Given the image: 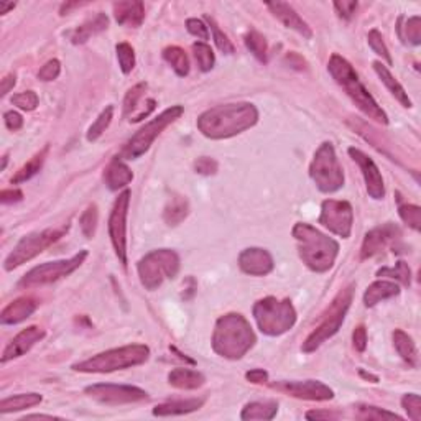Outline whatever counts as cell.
I'll use <instances>...</instances> for the list:
<instances>
[{
	"instance_id": "6da1fadb",
	"label": "cell",
	"mask_w": 421,
	"mask_h": 421,
	"mask_svg": "<svg viewBox=\"0 0 421 421\" xmlns=\"http://www.w3.org/2000/svg\"><path fill=\"white\" fill-rule=\"evenodd\" d=\"M258 122V111L250 102L216 105L197 118V129L210 140L231 138L252 129Z\"/></svg>"
},
{
	"instance_id": "7a4b0ae2",
	"label": "cell",
	"mask_w": 421,
	"mask_h": 421,
	"mask_svg": "<svg viewBox=\"0 0 421 421\" xmlns=\"http://www.w3.org/2000/svg\"><path fill=\"white\" fill-rule=\"evenodd\" d=\"M213 349L224 359H242L257 342L256 332L242 314L229 313L216 321L213 332Z\"/></svg>"
},
{
	"instance_id": "3957f363",
	"label": "cell",
	"mask_w": 421,
	"mask_h": 421,
	"mask_svg": "<svg viewBox=\"0 0 421 421\" xmlns=\"http://www.w3.org/2000/svg\"><path fill=\"white\" fill-rule=\"evenodd\" d=\"M293 237L298 244V253L308 269L316 274H324L334 265L337 253H339V244L334 239L306 222L295 224Z\"/></svg>"
},
{
	"instance_id": "277c9868",
	"label": "cell",
	"mask_w": 421,
	"mask_h": 421,
	"mask_svg": "<svg viewBox=\"0 0 421 421\" xmlns=\"http://www.w3.org/2000/svg\"><path fill=\"white\" fill-rule=\"evenodd\" d=\"M328 71L334 78L337 84L346 91V94L352 99V102L357 105L368 118H372V120H375L377 124L382 125L388 124L387 114L377 104V100L372 98V94L367 91V87L362 84L361 79H359V74L355 73L352 64H350L348 60L342 58L339 55H332L331 60H329Z\"/></svg>"
},
{
	"instance_id": "5b68a950",
	"label": "cell",
	"mask_w": 421,
	"mask_h": 421,
	"mask_svg": "<svg viewBox=\"0 0 421 421\" xmlns=\"http://www.w3.org/2000/svg\"><path fill=\"white\" fill-rule=\"evenodd\" d=\"M150 357V349L145 344H130L124 348L105 350L87 361L78 362L73 370L84 374H109V372L124 370L135 366H142Z\"/></svg>"
},
{
	"instance_id": "8992f818",
	"label": "cell",
	"mask_w": 421,
	"mask_h": 421,
	"mask_svg": "<svg viewBox=\"0 0 421 421\" xmlns=\"http://www.w3.org/2000/svg\"><path fill=\"white\" fill-rule=\"evenodd\" d=\"M352 296H354L352 285L337 293V296L332 300L331 305H329L326 313L321 316V321H319L314 331L306 337V341L303 342L301 346L303 352L306 354L314 352L316 349L321 348L324 342L331 339V337L339 331V328L342 326V323H344L346 319V314H348V311L350 308Z\"/></svg>"
},
{
	"instance_id": "52a82bcc",
	"label": "cell",
	"mask_w": 421,
	"mask_h": 421,
	"mask_svg": "<svg viewBox=\"0 0 421 421\" xmlns=\"http://www.w3.org/2000/svg\"><path fill=\"white\" fill-rule=\"evenodd\" d=\"M253 318L263 334L280 336L295 326L296 311L289 300L267 296L253 305Z\"/></svg>"
},
{
	"instance_id": "ba28073f",
	"label": "cell",
	"mask_w": 421,
	"mask_h": 421,
	"mask_svg": "<svg viewBox=\"0 0 421 421\" xmlns=\"http://www.w3.org/2000/svg\"><path fill=\"white\" fill-rule=\"evenodd\" d=\"M310 177L321 192L331 195L344 186V171L332 143L324 142L314 153L310 165Z\"/></svg>"
},
{
	"instance_id": "9c48e42d",
	"label": "cell",
	"mask_w": 421,
	"mask_h": 421,
	"mask_svg": "<svg viewBox=\"0 0 421 421\" xmlns=\"http://www.w3.org/2000/svg\"><path fill=\"white\" fill-rule=\"evenodd\" d=\"M140 283L145 288L156 289L165 280H173L179 271V257L174 250L160 249L147 253L137 265Z\"/></svg>"
},
{
	"instance_id": "30bf717a",
	"label": "cell",
	"mask_w": 421,
	"mask_h": 421,
	"mask_svg": "<svg viewBox=\"0 0 421 421\" xmlns=\"http://www.w3.org/2000/svg\"><path fill=\"white\" fill-rule=\"evenodd\" d=\"M183 105H171L170 109L161 112L160 116L148 122L145 127H142V129L125 143L120 158H125V160H137L143 153H147L158 135H160L166 127L173 124L174 120H178V118L183 116Z\"/></svg>"
},
{
	"instance_id": "8fae6325",
	"label": "cell",
	"mask_w": 421,
	"mask_h": 421,
	"mask_svg": "<svg viewBox=\"0 0 421 421\" xmlns=\"http://www.w3.org/2000/svg\"><path fill=\"white\" fill-rule=\"evenodd\" d=\"M66 231H68V227H61V229H46L21 237L20 242L13 247L12 252L6 258V263H3L6 270L10 271L39 256L43 250H46L50 245L58 242L61 237L66 234Z\"/></svg>"
},
{
	"instance_id": "7c38bea8",
	"label": "cell",
	"mask_w": 421,
	"mask_h": 421,
	"mask_svg": "<svg viewBox=\"0 0 421 421\" xmlns=\"http://www.w3.org/2000/svg\"><path fill=\"white\" fill-rule=\"evenodd\" d=\"M87 258V250H81V252L73 256L68 260H56V262H46L42 265L35 267L28 271V274L21 276L19 282L20 288H37L43 287V285H50L58 282V280L64 278V276L71 275L74 270L84 263Z\"/></svg>"
},
{
	"instance_id": "4fadbf2b",
	"label": "cell",
	"mask_w": 421,
	"mask_h": 421,
	"mask_svg": "<svg viewBox=\"0 0 421 421\" xmlns=\"http://www.w3.org/2000/svg\"><path fill=\"white\" fill-rule=\"evenodd\" d=\"M130 191H122L114 204L109 217V237L116 256L124 267H127V216H129Z\"/></svg>"
},
{
	"instance_id": "5bb4252c",
	"label": "cell",
	"mask_w": 421,
	"mask_h": 421,
	"mask_svg": "<svg viewBox=\"0 0 421 421\" xmlns=\"http://www.w3.org/2000/svg\"><path fill=\"white\" fill-rule=\"evenodd\" d=\"M319 224L332 232V234L348 239L352 232L354 210L348 201L326 199L321 204V216Z\"/></svg>"
},
{
	"instance_id": "9a60e30c",
	"label": "cell",
	"mask_w": 421,
	"mask_h": 421,
	"mask_svg": "<svg viewBox=\"0 0 421 421\" xmlns=\"http://www.w3.org/2000/svg\"><path fill=\"white\" fill-rule=\"evenodd\" d=\"M84 392L92 400L104 403V405H124V403H137L148 398V393L145 390L132 387V385L96 384L86 387Z\"/></svg>"
},
{
	"instance_id": "2e32d148",
	"label": "cell",
	"mask_w": 421,
	"mask_h": 421,
	"mask_svg": "<svg viewBox=\"0 0 421 421\" xmlns=\"http://www.w3.org/2000/svg\"><path fill=\"white\" fill-rule=\"evenodd\" d=\"M271 388L278 390L287 395H292L295 398H301V400H311V402H326L334 398V392L324 385L323 382L318 380H305V382H275L270 384Z\"/></svg>"
},
{
	"instance_id": "e0dca14e",
	"label": "cell",
	"mask_w": 421,
	"mask_h": 421,
	"mask_svg": "<svg viewBox=\"0 0 421 421\" xmlns=\"http://www.w3.org/2000/svg\"><path fill=\"white\" fill-rule=\"evenodd\" d=\"M349 155L355 163L359 165V168L362 171V177L364 181H366V188L368 196L372 197V199H384L385 196V184H384V178H382L379 166L375 165V161L372 160L370 156L366 155V153L359 150V148L350 147L349 148Z\"/></svg>"
},
{
	"instance_id": "ac0fdd59",
	"label": "cell",
	"mask_w": 421,
	"mask_h": 421,
	"mask_svg": "<svg viewBox=\"0 0 421 421\" xmlns=\"http://www.w3.org/2000/svg\"><path fill=\"white\" fill-rule=\"evenodd\" d=\"M397 237H400V227L395 226L392 222H387L384 226L368 231L366 237H364L361 257L366 260V258L379 256Z\"/></svg>"
},
{
	"instance_id": "d6986e66",
	"label": "cell",
	"mask_w": 421,
	"mask_h": 421,
	"mask_svg": "<svg viewBox=\"0 0 421 421\" xmlns=\"http://www.w3.org/2000/svg\"><path fill=\"white\" fill-rule=\"evenodd\" d=\"M239 267L240 270L247 275L265 276L274 270L275 263H274V257L270 256L269 250L250 247L240 252Z\"/></svg>"
},
{
	"instance_id": "ffe728a7",
	"label": "cell",
	"mask_w": 421,
	"mask_h": 421,
	"mask_svg": "<svg viewBox=\"0 0 421 421\" xmlns=\"http://www.w3.org/2000/svg\"><path fill=\"white\" fill-rule=\"evenodd\" d=\"M45 334H46L45 329L38 326H30L24 329V331H20L19 334L8 342L6 350H3L2 364H7L8 361H13V359L25 355L35 344H37V342H39L43 337H45Z\"/></svg>"
},
{
	"instance_id": "44dd1931",
	"label": "cell",
	"mask_w": 421,
	"mask_h": 421,
	"mask_svg": "<svg viewBox=\"0 0 421 421\" xmlns=\"http://www.w3.org/2000/svg\"><path fill=\"white\" fill-rule=\"evenodd\" d=\"M267 8H269V10L274 13V17H276V19L282 21L287 28L295 30L296 33H300L301 37H305L308 39L313 37V30L310 28V25L301 19L300 13L289 6V3L270 2V3H267Z\"/></svg>"
},
{
	"instance_id": "7402d4cb",
	"label": "cell",
	"mask_w": 421,
	"mask_h": 421,
	"mask_svg": "<svg viewBox=\"0 0 421 421\" xmlns=\"http://www.w3.org/2000/svg\"><path fill=\"white\" fill-rule=\"evenodd\" d=\"M114 17L118 25L137 28L145 20V7L140 0H124L114 3Z\"/></svg>"
},
{
	"instance_id": "603a6c76",
	"label": "cell",
	"mask_w": 421,
	"mask_h": 421,
	"mask_svg": "<svg viewBox=\"0 0 421 421\" xmlns=\"http://www.w3.org/2000/svg\"><path fill=\"white\" fill-rule=\"evenodd\" d=\"M38 308V301L32 296L17 298L10 305L6 306L0 314V323L2 324H19L25 319H28Z\"/></svg>"
},
{
	"instance_id": "cb8c5ba5",
	"label": "cell",
	"mask_w": 421,
	"mask_h": 421,
	"mask_svg": "<svg viewBox=\"0 0 421 421\" xmlns=\"http://www.w3.org/2000/svg\"><path fill=\"white\" fill-rule=\"evenodd\" d=\"M134 179V173L127 166L122 158H114V160L105 166L104 171V181L111 191H118Z\"/></svg>"
},
{
	"instance_id": "d4e9b609",
	"label": "cell",
	"mask_w": 421,
	"mask_h": 421,
	"mask_svg": "<svg viewBox=\"0 0 421 421\" xmlns=\"http://www.w3.org/2000/svg\"><path fill=\"white\" fill-rule=\"evenodd\" d=\"M168 382L171 387H177L181 390H196L204 385V375L197 370H191V368L178 367L168 374Z\"/></svg>"
},
{
	"instance_id": "484cf974",
	"label": "cell",
	"mask_w": 421,
	"mask_h": 421,
	"mask_svg": "<svg viewBox=\"0 0 421 421\" xmlns=\"http://www.w3.org/2000/svg\"><path fill=\"white\" fill-rule=\"evenodd\" d=\"M400 293V287L393 282H387V280H379L374 282L370 287L367 288V292L364 293V305L367 308H372L377 303L388 300V298L397 296Z\"/></svg>"
},
{
	"instance_id": "4316f807",
	"label": "cell",
	"mask_w": 421,
	"mask_h": 421,
	"mask_svg": "<svg viewBox=\"0 0 421 421\" xmlns=\"http://www.w3.org/2000/svg\"><path fill=\"white\" fill-rule=\"evenodd\" d=\"M109 26V19L107 15L102 12H99L98 15H94L92 19L84 21L81 26H78L76 30L71 33V42L74 45H82L89 39L92 35H98L100 32H104L105 28Z\"/></svg>"
},
{
	"instance_id": "83f0119b",
	"label": "cell",
	"mask_w": 421,
	"mask_h": 421,
	"mask_svg": "<svg viewBox=\"0 0 421 421\" xmlns=\"http://www.w3.org/2000/svg\"><path fill=\"white\" fill-rule=\"evenodd\" d=\"M204 405L203 398H188V400H177L161 403L153 408V415L155 416H177V415H188L192 411L199 410Z\"/></svg>"
},
{
	"instance_id": "f1b7e54d",
	"label": "cell",
	"mask_w": 421,
	"mask_h": 421,
	"mask_svg": "<svg viewBox=\"0 0 421 421\" xmlns=\"http://www.w3.org/2000/svg\"><path fill=\"white\" fill-rule=\"evenodd\" d=\"M374 69H375V73L379 74L380 81L384 82L385 87L390 91V94H392L393 98L403 105V107H411V100H410V98H408V92L403 89V86L400 84V82L393 78V74L390 73V69L387 68V66H385L384 63H380V61H375Z\"/></svg>"
},
{
	"instance_id": "f546056e",
	"label": "cell",
	"mask_w": 421,
	"mask_h": 421,
	"mask_svg": "<svg viewBox=\"0 0 421 421\" xmlns=\"http://www.w3.org/2000/svg\"><path fill=\"white\" fill-rule=\"evenodd\" d=\"M393 346L397 352L405 361L408 366L418 367V349H416L413 339L402 329H395L393 332Z\"/></svg>"
},
{
	"instance_id": "4dcf8cb0",
	"label": "cell",
	"mask_w": 421,
	"mask_h": 421,
	"mask_svg": "<svg viewBox=\"0 0 421 421\" xmlns=\"http://www.w3.org/2000/svg\"><path fill=\"white\" fill-rule=\"evenodd\" d=\"M42 400H43V397L39 393L13 395V397L3 398V400L0 402V413L7 415V413H13V411L26 410V408H32V406L39 405Z\"/></svg>"
},
{
	"instance_id": "1f68e13d",
	"label": "cell",
	"mask_w": 421,
	"mask_h": 421,
	"mask_svg": "<svg viewBox=\"0 0 421 421\" xmlns=\"http://www.w3.org/2000/svg\"><path fill=\"white\" fill-rule=\"evenodd\" d=\"M278 411V403L274 400L250 402L244 406L240 418L242 420H274Z\"/></svg>"
},
{
	"instance_id": "d6a6232c",
	"label": "cell",
	"mask_w": 421,
	"mask_h": 421,
	"mask_svg": "<svg viewBox=\"0 0 421 421\" xmlns=\"http://www.w3.org/2000/svg\"><path fill=\"white\" fill-rule=\"evenodd\" d=\"M188 214H190V204H188L186 197L173 196L170 203L166 204L163 219L168 226H178L179 222H183L188 217Z\"/></svg>"
},
{
	"instance_id": "836d02e7",
	"label": "cell",
	"mask_w": 421,
	"mask_h": 421,
	"mask_svg": "<svg viewBox=\"0 0 421 421\" xmlns=\"http://www.w3.org/2000/svg\"><path fill=\"white\" fill-rule=\"evenodd\" d=\"M163 58L179 78L188 76V73H190V60H188V55L184 53L183 48L166 46L163 50Z\"/></svg>"
},
{
	"instance_id": "e575fe53",
	"label": "cell",
	"mask_w": 421,
	"mask_h": 421,
	"mask_svg": "<svg viewBox=\"0 0 421 421\" xmlns=\"http://www.w3.org/2000/svg\"><path fill=\"white\" fill-rule=\"evenodd\" d=\"M48 150H50V147H48V145H46V147L43 148L42 152H38L37 155H35L32 158V160L28 161V163L21 166V168L19 171H17L15 177L12 178V184H20V183L28 181V179H32L35 177V174H37L38 171L42 170L43 163H45V158L48 155Z\"/></svg>"
},
{
	"instance_id": "d590c367",
	"label": "cell",
	"mask_w": 421,
	"mask_h": 421,
	"mask_svg": "<svg viewBox=\"0 0 421 421\" xmlns=\"http://www.w3.org/2000/svg\"><path fill=\"white\" fill-rule=\"evenodd\" d=\"M398 35H400L403 43L410 45H420L421 43V19L418 15L405 20L402 17L398 20Z\"/></svg>"
},
{
	"instance_id": "8d00e7d4",
	"label": "cell",
	"mask_w": 421,
	"mask_h": 421,
	"mask_svg": "<svg viewBox=\"0 0 421 421\" xmlns=\"http://www.w3.org/2000/svg\"><path fill=\"white\" fill-rule=\"evenodd\" d=\"M245 46L247 50L252 53L260 63H267V56H269V46H267V39L262 33H258L257 30H250L244 38Z\"/></svg>"
},
{
	"instance_id": "74e56055",
	"label": "cell",
	"mask_w": 421,
	"mask_h": 421,
	"mask_svg": "<svg viewBox=\"0 0 421 421\" xmlns=\"http://www.w3.org/2000/svg\"><path fill=\"white\" fill-rule=\"evenodd\" d=\"M114 117V107L112 105H107V107L104 109L102 112L99 114V117L96 118V122L89 127V130H87V142H96L100 135L104 134L105 130H107V127L111 125Z\"/></svg>"
},
{
	"instance_id": "f35d334b",
	"label": "cell",
	"mask_w": 421,
	"mask_h": 421,
	"mask_svg": "<svg viewBox=\"0 0 421 421\" xmlns=\"http://www.w3.org/2000/svg\"><path fill=\"white\" fill-rule=\"evenodd\" d=\"M192 55H195V60L201 71L208 73L214 68L216 56H214V51L210 50L209 45H206L203 42L195 43V45H192Z\"/></svg>"
},
{
	"instance_id": "ab89813d",
	"label": "cell",
	"mask_w": 421,
	"mask_h": 421,
	"mask_svg": "<svg viewBox=\"0 0 421 421\" xmlns=\"http://www.w3.org/2000/svg\"><path fill=\"white\" fill-rule=\"evenodd\" d=\"M377 275L379 276H388V278L397 280V282H400L402 285H405V287H410L411 282V271L410 267L406 265L405 262H397V265L395 267H385V269H380L377 271Z\"/></svg>"
},
{
	"instance_id": "60d3db41",
	"label": "cell",
	"mask_w": 421,
	"mask_h": 421,
	"mask_svg": "<svg viewBox=\"0 0 421 421\" xmlns=\"http://www.w3.org/2000/svg\"><path fill=\"white\" fill-rule=\"evenodd\" d=\"M98 221H99V210L96 204H89L87 209L82 213L81 219H79V224H81V231L87 239H92L96 234V229H98Z\"/></svg>"
},
{
	"instance_id": "b9f144b4",
	"label": "cell",
	"mask_w": 421,
	"mask_h": 421,
	"mask_svg": "<svg viewBox=\"0 0 421 421\" xmlns=\"http://www.w3.org/2000/svg\"><path fill=\"white\" fill-rule=\"evenodd\" d=\"M355 416L361 420H398V421L402 420V416L382 410L379 406H370V405L355 406Z\"/></svg>"
},
{
	"instance_id": "7bdbcfd3",
	"label": "cell",
	"mask_w": 421,
	"mask_h": 421,
	"mask_svg": "<svg viewBox=\"0 0 421 421\" xmlns=\"http://www.w3.org/2000/svg\"><path fill=\"white\" fill-rule=\"evenodd\" d=\"M147 82H138L137 86H134L132 89L127 91L125 99H124V116L132 117V114L137 111L140 99L143 98L145 91H147Z\"/></svg>"
},
{
	"instance_id": "ee69618b",
	"label": "cell",
	"mask_w": 421,
	"mask_h": 421,
	"mask_svg": "<svg viewBox=\"0 0 421 421\" xmlns=\"http://www.w3.org/2000/svg\"><path fill=\"white\" fill-rule=\"evenodd\" d=\"M206 21H208L210 30H213V37H214V42H216V46L221 50L222 53H226V55H234L235 53V46L234 43L231 42L229 37H227L226 33L221 32V28H219V25L214 21V19H210L209 15L204 17Z\"/></svg>"
},
{
	"instance_id": "f6af8a7d",
	"label": "cell",
	"mask_w": 421,
	"mask_h": 421,
	"mask_svg": "<svg viewBox=\"0 0 421 421\" xmlns=\"http://www.w3.org/2000/svg\"><path fill=\"white\" fill-rule=\"evenodd\" d=\"M117 60L120 64V69L124 74H130L132 69L135 68V51L129 43H118L116 46Z\"/></svg>"
},
{
	"instance_id": "bcb514c9",
	"label": "cell",
	"mask_w": 421,
	"mask_h": 421,
	"mask_svg": "<svg viewBox=\"0 0 421 421\" xmlns=\"http://www.w3.org/2000/svg\"><path fill=\"white\" fill-rule=\"evenodd\" d=\"M398 214H400L402 221L411 227L413 231L421 229V209L420 206L415 204H400L398 208Z\"/></svg>"
},
{
	"instance_id": "7dc6e473",
	"label": "cell",
	"mask_w": 421,
	"mask_h": 421,
	"mask_svg": "<svg viewBox=\"0 0 421 421\" xmlns=\"http://www.w3.org/2000/svg\"><path fill=\"white\" fill-rule=\"evenodd\" d=\"M367 39H368V45H370L372 50H374V53H377L382 60L387 61V64L393 63L392 56H390V53H388V48H387V45H385L384 38H382L379 30H370V32H368Z\"/></svg>"
},
{
	"instance_id": "c3c4849f",
	"label": "cell",
	"mask_w": 421,
	"mask_h": 421,
	"mask_svg": "<svg viewBox=\"0 0 421 421\" xmlns=\"http://www.w3.org/2000/svg\"><path fill=\"white\" fill-rule=\"evenodd\" d=\"M12 104L17 105V107L21 109V111H35L38 105V96L35 91H25L19 92V94H13Z\"/></svg>"
},
{
	"instance_id": "681fc988",
	"label": "cell",
	"mask_w": 421,
	"mask_h": 421,
	"mask_svg": "<svg viewBox=\"0 0 421 421\" xmlns=\"http://www.w3.org/2000/svg\"><path fill=\"white\" fill-rule=\"evenodd\" d=\"M402 406L405 408V411L408 413V418H411L413 421L421 420V398H420V395L406 393L405 397L402 398Z\"/></svg>"
},
{
	"instance_id": "f907efd6",
	"label": "cell",
	"mask_w": 421,
	"mask_h": 421,
	"mask_svg": "<svg viewBox=\"0 0 421 421\" xmlns=\"http://www.w3.org/2000/svg\"><path fill=\"white\" fill-rule=\"evenodd\" d=\"M61 73V63L58 60H50L48 63L42 66V69L38 71V79L39 81H55Z\"/></svg>"
},
{
	"instance_id": "816d5d0a",
	"label": "cell",
	"mask_w": 421,
	"mask_h": 421,
	"mask_svg": "<svg viewBox=\"0 0 421 421\" xmlns=\"http://www.w3.org/2000/svg\"><path fill=\"white\" fill-rule=\"evenodd\" d=\"M186 28L191 35H195L199 39H208L209 38V26L199 19H188L186 20Z\"/></svg>"
},
{
	"instance_id": "f5cc1de1",
	"label": "cell",
	"mask_w": 421,
	"mask_h": 421,
	"mask_svg": "<svg viewBox=\"0 0 421 421\" xmlns=\"http://www.w3.org/2000/svg\"><path fill=\"white\" fill-rule=\"evenodd\" d=\"M195 170H196V173L208 174V177L209 174H216L217 161L213 160V158H209V156H201L196 160Z\"/></svg>"
},
{
	"instance_id": "db71d44e",
	"label": "cell",
	"mask_w": 421,
	"mask_h": 421,
	"mask_svg": "<svg viewBox=\"0 0 421 421\" xmlns=\"http://www.w3.org/2000/svg\"><path fill=\"white\" fill-rule=\"evenodd\" d=\"M334 8L342 20H350L355 10H357V2H354V0H350V2L342 0V2H334Z\"/></svg>"
},
{
	"instance_id": "11a10c76",
	"label": "cell",
	"mask_w": 421,
	"mask_h": 421,
	"mask_svg": "<svg viewBox=\"0 0 421 421\" xmlns=\"http://www.w3.org/2000/svg\"><path fill=\"white\" fill-rule=\"evenodd\" d=\"M3 120H6L7 129L12 130V132L20 130L21 127H24V117H21L20 114L15 112V111L6 112V116H3Z\"/></svg>"
},
{
	"instance_id": "9f6ffc18",
	"label": "cell",
	"mask_w": 421,
	"mask_h": 421,
	"mask_svg": "<svg viewBox=\"0 0 421 421\" xmlns=\"http://www.w3.org/2000/svg\"><path fill=\"white\" fill-rule=\"evenodd\" d=\"M352 342H354V348L357 349L359 352H364L367 348V329L364 326L355 328L352 334Z\"/></svg>"
},
{
	"instance_id": "6f0895ef",
	"label": "cell",
	"mask_w": 421,
	"mask_h": 421,
	"mask_svg": "<svg viewBox=\"0 0 421 421\" xmlns=\"http://www.w3.org/2000/svg\"><path fill=\"white\" fill-rule=\"evenodd\" d=\"M24 199V192L20 190H3L0 192V201L3 204H13V203H20Z\"/></svg>"
},
{
	"instance_id": "680465c9",
	"label": "cell",
	"mask_w": 421,
	"mask_h": 421,
	"mask_svg": "<svg viewBox=\"0 0 421 421\" xmlns=\"http://www.w3.org/2000/svg\"><path fill=\"white\" fill-rule=\"evenodd\" d=\"M245 379L252 384H267L269 382V372L263 370V368H253L245 374Z\"/></svg>"
},
{
	"instance_id": "91938a15",
	"label": "cell",
	"mask_w": 421,
	"mask_h": 421,
	"mask_svg": "<svg viewBox=\"0 0 421 421\" xmlns=\"http://www.w3.org/2000/svg\"><path fill=\"white\" fill-rule=\"evenodd\" d=\"M155 105H156L155 99H150V100H148V104L145 105V107L142 109V111H140V112L137 114V116L130 118V122H140V120H143L145 117H148V116H150V114L153 112V109H155Z\"/></svg>"
},
{
	"instance_id": "94428289",
	"label": "cell",
	"mask_w": 421,
	"mask_h": 421,
	"mask_svg": "<svg viewBox=\"0 0 421 421\" xmlns=\"http://www.w3.org/2000/svg\"><path fill=\"white\" fill-rule=\"evenodd\" d=\"M306 418L308 420H336L339 418L337 413H331V411H308L306 413Z\"/></svg>"
},
{
	"instance_id": "6125c7cd",
	"label": "cell",
	"mask_w": 421,
	"mask_h": 421,
	"mask_svg": "<svg viewBox=\"0 0 421 421\" xmlns=\"http://www.w3.org/2000/svg\"><path fill=\"white\" fill-rule=\"evenodd\" d=\"M15 84H17L15 74H8V76L3 78L2 79V98H6V96L13 89V86H15Z\"/></svg>"
},
{
	"instance_id": "be15d7a7",
	"label": "cell",
	"mask_w": 421,
	"mask_h": 421,
	"mask_svg": "<svg viewBox=\"0 0 421 421\" xmlns=\"http://www.w3.org/2000/svg\"><path fill=\"white\" fill-rule=\"evenodd\" d=\"M15 3L13 2H0V15H6L8 10H13Z\"/></svg>"
},
{
	"instance_id": "e7e4bbea",
	"label": "cell",
	"mask_w": 421,
	"mask_h": 421,
	"mask_svg": "<svg viewBox=\"0 0 421 421\" xmlns=\"http://www.w3.org/2000/svg\"><path fill=\"white\" fill-rule=\"evenodd\" d=\"M24 420H58V416H51V415H26Z\"/></svg>"
},
{
	"instance_id": "03108f58",
	"label": "cell",
	"mask_w": 421,
	"mask_h": 421,
	"mask_svg": "<svg viewBox=\"0 0 421 421\" xmlns=\"http://www.w3.org/2000/svg\"><path fill=\"white\" fill-rule=\"evenodd\" d=\"M361 375L364 377V379H370V380H374V382H379V379H377V377L367 374V372H364V370H361Z\"/></svg>"
},
{
	"instance_id": "003e7915",
	"label": "cell",
	"mask_w": 421,
	"mask_h": 421,
	"mask_svg": "<svg viewBox=\"0 0 421 421\" xmlns=\"http://www.w3.org/2000/svg\"><path fill=\"white\" fill-rule=\"evenodd\" d=\"M7 160H8V156L6 155V156H3V163H2V170H6V166H7Z\"/></svg>"
}]
</instances>
